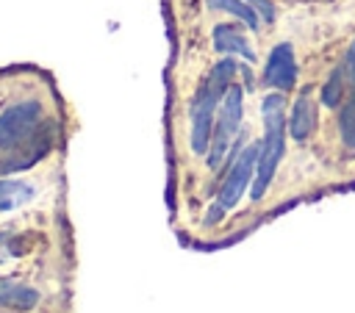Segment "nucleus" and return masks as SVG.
<instances>
[{
    "label": "nucleus",
    "instance_id": "nucleus-1",
    "mask_svg": "<svg viewBox=\"0 0 355 313\" xmlns=\"http://www.w3.org/2000/svg\"><path fill=\"white\" fill-rule=\"evenodd\" d=\"M286 94L283 91H266L261 100V122H263V136H261V150H258V166H255V180H252V202L266 194V188L275 180V172L286 155Z\"/></svg>",
    "mask_w": 355,
    "mask_h": 313
},
{
    "label": "nucleus",
    "instance_id": "nucleus-2",
    "mask_svg": "<svg viewBox=\"0 0 355 313\" xmlns=\"http://www.w3.org/2000/svg\"><path fill=\"white\" fill-rule=\"evenodd\" d=\"M247 83L236 80L216 111V122H214V133H211V144L202 155V163L208 172H219L230 163V158L239 152V147L244 144L247 136H241V116H244V94H247Z\"/></svg>",
    "mask_w": 355,
    "mask_h": 313
},
{
    "label": "nucleus",
    "instance_id": "nucleus-3",
    "mask_svg": "<svg viewBox=\"0 0 355 313\" xmlns=\"http://www.w3.org/2000/svg\"><path fill=\"white\" fill-rule=\"evenodd\" d=\"M53 122H58V119L50 116L44 97L22 94V97L11 100L8 105L0 108V155L31 141Z\"/></svg>",
    "mask_w": 355,
    "mask_h": 313
},
{
    "label": "nucleus",
    "instance_id": "nucleus-4",
    "mask_svg": "<svg viewBox=\"0 0 355 313\" xmlns=\"http://www.w3.org/2000/svg\"><path fill=\"white\" fill-rule=\"evenodd\" d=\"M258 150H261V138H244V144L239 147V152L230 158V163H227L225 172H222V183H219V191H216V202H214V208H208V213H205V224H216L230 208L239 205V199H241L247 183H250L252 175H255Z\"/></svg>",
    "mask_w": 355,
    "mask_h": 313
},
{
    "label": "nucleus",
    "instance_id": "nucleus-5",
    "mask_svg": "<svg viewBox=\"0 0 355 313\" xmlns=\"http://www.w3.org/2000/svg\"><path fill=\"white\" fill-rule=\"evenodd\" d=\"M300 83V61H297V50L294 42L283 39L277 44L269 47L263 64H261V75H258V86H263L266 91H283L291 94Z\"/></svg>",
    "mask_w": 355,
    "mask_h": 313
},
{
    "label": "nucleus",
    "instance_id": "nucleus-6",
    "mask_svg": "<svg viewBox=\"0 0 355 313\" xmlns=\"http://www.w3.org/2000/svg\"><path fill=\"white\" fill-rule=\"evenodd\" d=\"M319 91L313 89H302L291 108L286 111V127H288V138L297 144H308L316 133H319Z\"/></svg>",
    "mask_w": 355,
    "mask_h": 313
},
{
    "label": "nucleus",
    "instance_id": "nucleus-7",
    "mask_svg": "<svg viewBox=\"0 0 355 313\" xmlns=\"http://www.w3.org/2000/svg\"><path fill=\"white\" fill-rule=\"evenodd\" d=\"M247 33H252V30L247 25H241L239 19H222L211 28V44L219 55H236V58H244L247 64H255L258 53Z\"/></svg>",
    "mask_w": 355,
    "mask_h": 313
},
{
    "label": "nucleus",
    "instance_id": "nucleus-8",
    "mask_svg": "<svg viewBox=\"0 0 355 313\" xmlns=\"http://www.w3.org/2000/svg\"><path fill=\"white\" fill-rule=\"evenodd\" d=\"M202 6L211 11V14H225L230 19H239L241 25H247L252 33H261L263 30V19L258 17V11L247 3V0H202Z\"/></svg>",
    "mask_w": 355,
    "mask_h": 313
},
{
    "label": "nucleus",
    "instance_id": "nucleus-9",
    "mask_svg": "<svg viewBox=\"0 0 355 313\" xmlns=\"http://www.w3.org/2000/svg\"><path fill=\"white\" fill-rule=\"evenodd\" d=\"M36 197V186L19 177H0V213L14 211Z\"/></svg>",
    "mask_w": 355,
    "mask_h": 313
},
{
    "label": "nucleus",
    "instance_id": "nucleus-10",
    "mask_svg": "<svg viewBox=\"0 0 355 313\" xmlns=\"http://www.w3.org/2000/svg\"><path fill=\"white\" fill-rule=\"evenodd\" d=\"M0 302L14 305V307H33L36 294H33L31 288H25V285H11V283H6V285L0 288Z\"/></svg>",
    "mask_w": 355,
    "mask_h": 313
},
{
    "label": "nucleus",
    "instance_id": "nucleus-11",
    "mask_svg": "<svg viewBox=\"0 0 355 313\" xmlns=\"http://www.w3.org/2000/svg\"><path fill=\"white\" fill-rule=\"evenodd\" d=\"M291 3H311V6H327V3H336V0H291Z\"/></svg>",
    "mask_w": 355,
    "mask_h": 313
}]
</instances>
